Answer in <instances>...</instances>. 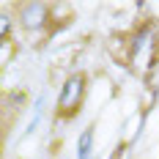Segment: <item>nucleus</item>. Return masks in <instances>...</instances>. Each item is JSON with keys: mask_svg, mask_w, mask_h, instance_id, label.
<instances>
[{"mask_svg": "<svg viewBox=\"0 0 159 159\" xmlns=\"http://www.w3.org/2000/svg\"><path fill=\"white\" fill-rule=\"evenodd\" d=\"M82 96H85V77L82 74H71V77L63 82L61 88V96H58V110L55 115L61 121H69L80 112V104H82Z\"/></svg>", "mask_w": 159, "mask_h": 159, "instance_id": "1", "label": "nucleus"}, {"mask_svg": "<svg viewBox=\"0 0 159 159\" xmlns=\"http://www.w3.org/2000/svg\"><path fill=\"white\" fill-rule=\"evenodd\" d=\"M44 19H47V8L41 3H30L22 8V25L25 28H41Z\"/></svg>", "mask_w": 159, "mask_h": 159, "instance_id": "2", "label": "nucleus"}, {"mask_svg": "<svg viewBox=\"0 0 159 159\" xmlns=\"http://www.w3.org/2000/svg\"><path fill=\"white\" fill-rule=\"evenodd\" d=\"M91 145H93V129H85V132L80 134V143H77L80 159H88V154H91Z\"/></svg>", "mask_w": 159, "mask_h": 159, "instance_id": "3", "label": "nucleus"}]
</instances>
